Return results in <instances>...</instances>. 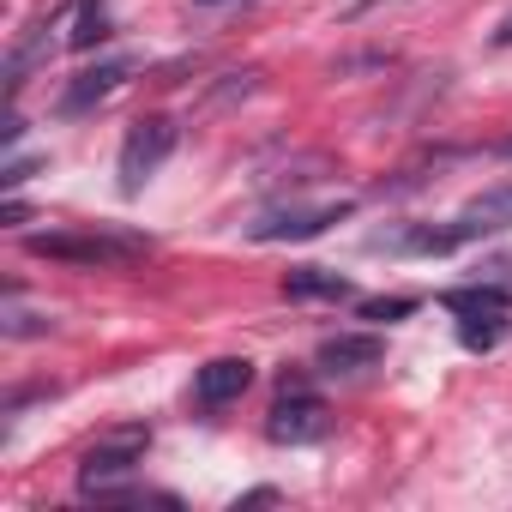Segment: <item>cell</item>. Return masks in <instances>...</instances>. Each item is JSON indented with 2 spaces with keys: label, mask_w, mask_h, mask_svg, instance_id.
<instances>
[{
  "label": "cell",
  "mask_w": 512,
  "mask_h": 512,
  "mask_svg": "<svg viewBox=\"0 0 512 512\" xmlns=\"http://www.w3.org/2000/svg\"><path fill=\"white\" fill-rule=\"evenodd\" d=\"M145 428H115V434H103L91 452H85V464H79V494H91V500H127L133 488V470L145 464Z\"/></svg>",
  "instance_id": "1"
},
{
  "label": "cell",
  "mask_w": 512,
  "mask_h": 512,
  "mask_svg": "<svg viewBox=\"0 0 512 512\" xmlns=\"http://www.w3.org/2000/svg\"><path fill=\"white\" fill-rule=\"evenodd\" d=\"M31 253L37 260H67V266H133L151 253V241L139 235H109V229H91V235H31Z\"/></svg>",
  "instance_id": "2"
},
{
  "label": "cell",
  "mask_w": 512,
  "mask_h": 512,
  "mask_svg": "<svg viewBox=\"0 0 512 512\" xmlns=\"http://www.w3.org/2000/svg\"><path fill=\"white\" fill-rule=\"evenodd\" d=\"M169 151H175V121H169V115L133 121V133H127V145H121V193H139V187L169 163Z\"/></svg>",
  "instance_id": "3"
},
{
  "label": "cell",
  "mask_w": 512,
  "mask_h": 512,
  "mask_svg": "<svg viewBox=\"0 0 512 512\" xmlns=\"http://www.w3.org/2000/svg\"><path fill=\"white\" fill-rule=\"evenodd\" d=\"M326 422H332L326 398H320V392H308L296 374H284V398L272 404L266 434H272V440H284V446H302V440H320V434H326Z\"/></svg>",
  "instance_id": "4"
},
{
  "label": "cell",
  "mask_w": 512,
  "mask_h": 512,
  "mask_svg": "<svg viewBox=\"0 0 512 512\" xmlns=\"http://www.w3.org/2000/svg\"><path fill=\"white\" fill-rule=\"evenodd\" d=\"M338 217H350L344 199H338V205H296V211H272V217H260L247 235H253V241H308V235H320V229L338 223Z\"/></svg>",
  "instance_id": "5"
},
{
  "label": "cell",
  "mask_w": 512,
  "mask_h": 512,
  "mask_svg": "<svg viewBox=\"0 0 512 512\" xmlns=\"http://www.w3.org/2000/svg\"><path fill=\"white\" fill-rule=\"evenodd\" d=\"M247 386H253V362H247V356H217V362L199 368L193 398H199V410H223V404H235Z\"/></svg>",
  "instance_id": "6"
},
{
  "label": "cell",
  "mask_w": 512,
  "mask_h": 512,
  "mask_svg": "<svg viewBox=\"0 0 512 512\" xmlns=\"http://www.w3.org/2000/svg\"><path fill=\"white\" fill-rule=\"evenodd\" d=\"M452 229H458V241H470V235H500V229H512V181H500V187H488V193H476L458 217H452Z\"/></svg>",
  "instance_id": "7"
},
{
  "label": "cell",
  "mask_w": 512,
  "mask_h": 512,
  "mask_svg": "<svg viewBox=\"0 0 512 512\" xmlns=\"http://www.w3.org/2000/svg\"><path fill=\"white\" fill-rule=\"evenodd\" d=\"M127 73H133L127 61H103V67H91V73H79V79L67 85V97H61V109H67V115H85L91 103H103V97H115V91L127 85Z\"/></svg>",
  "instance_id": "8"
},
{
  "label": "cell",
  "mask_w": 512,
  "mask_h": 512,
  "mask_svg": "<svg viewBox=\"0 0 512 512\" xmlns=\"http://www.w3.org/2000/svg\"><path fill=\"white\" fill-rule=\"evenodd\" d=\"M284 296H290V302H350L356 290H350V278H338V272L296 266V272L284 278Z\"/></svg>",
  "instance_id": "9"
},
{
  "label": "cell",
  "mask_w": 512,
  "mask_h": 512,
  "mask_svg": "<svg viewBox=\"0 0 512 512\" xmlns=\"http://www.w3.org/2000/svg\"><path fill=\"white\" fill-rule=\"evenodd\" d=\"M380 362V338H368V332H356V338H326L320 344V368L326 374H362V368H374Z\"/></svg>",
  "instance_id": "10"
},
{
  "label": "cell",
  "mask_w": 512,
  "mask_h": 512,
  "mask_svg": "<svg viewBox=\"0 0 512 512\" xmlns=\"http://www.w3.org/2000/svg\"><path fill=\"white\" fill-rule=\"evenodd\" d=\"M374 247H386V253H446V247H458V229H386V235H374Z\"/></svg>",
  "instance_id": "11"
},
{
  "label": "cell",
  "mask_w": 512,
  "mask_h": 512,
  "mask_svg": "<svg viewBox=\"0 0 512 512\" xmlns=\"http://www.w3.org/2000/svg\"><path fill=\"white\" fill-rule=\"evenodd\" d=\"M73 49H97L109 43V0H79L73 7V31H67Z\"/></svg>",
  "instance_id": "12"
},
{
  "label": "cell",
  "mask_w": 512,
  "mask_h": 512,
  "mask_svg": "<svg viewBox=\"0 0 512 512\" xmlns=\"http://www.w3.org/2000/svg\"><path fill=\"white\" fill-rule=\"evenodd\" d=\"M506 332H512L506 308H482V314H464V320H458V338H464L470 350H494Z\"/></svg>",
  "instance_id": "13"
},
{
  "label": "cell",
  "mask_w": 512,
  "mask_h": 512,
  "mask_svg": "<svg viewBox=\"0 0 512 512\" xmlns=\"http://www.w3.org/2000/svg\"><path fill=\"white\" fill-rule=\"evenodd\" d=\"M416 302L410 296H386V302H362V320H404Z\"/></svg>",
  "instance_id": "14"
},
{
  "label": "cell",
  "mask_w": 512,
  "mask_h": 512,
  "mask_svg": "<svg viewBox=\"0 0 512 512\" xmlns=\"http://www.w3.org/2000/svg\"><path fill=\"white\" fill-rule=\"evenodd\" d=\"M55 320H43V314H19V308H7V338H31V332H49Z\"/></svg>",
  "instance_id": "15"
},
{
  "label": "cell",
  "mask_w": 512,
  "mask_h": 512,
  "mask_svg": "<svg viewBox=\"0 0 512 512\" xmlns=\"http://www.w3.org/2000/svg\"><path fill=\"white\" fill-rule=\"evenodd\" d=\"M494 43H506V49H512V19H506V25L494 31Z\"/></svg>",
  "instance_id": "16"
},
{
  "label": "cell",
  "mask_w": 512,
  "mask_h": 512,
  "mask_svg": "<svg viewBox=\"0 0 512 512\" xmlns=\"http://www.w3.org/2000/svg\"><path fill=\"white\" fill-rule=\"evenodd\" d=\"M500 157H512V139H500Z\"/></svg>",
  "instance_id": "17"
},
{
  "label": "cell",
  "mask_w": 512,
  "mask_h": 512,
  "mask_svg": "<svg viewBox=\"0 0 512 512\" xmlns=\"http://www.w3.org/2000/svg\"><path fill=\"white\" fill-rule=\"evenodd\" d=\"M193 7H223V0H193Z\"/></svg>",
  "instance_id": "18"
}]
</instances>
